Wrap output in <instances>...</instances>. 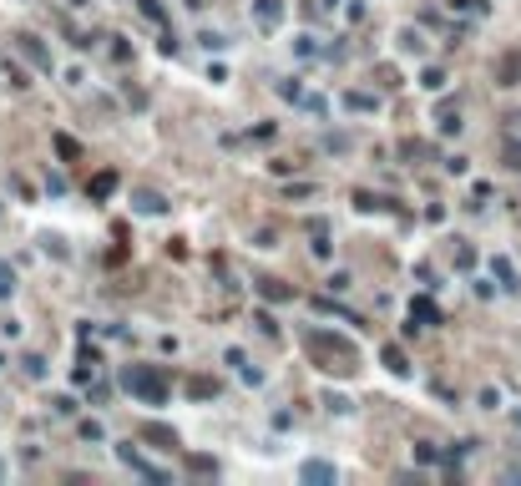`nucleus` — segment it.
<instances>
[{
  "label": "nucleus",
  "mask_w": 521,
  "mask_h": 486,
  "mask_svg": "<svg viewBox=\"0 0 521 486\" xmlns=\"http://www.w3.org/2000/svg\"><path fill=\"white\" fill-rule=\"evenodd\" d=\"M304 344L319 355V370H340V375H355V344L349 340H340V335H324V329H309L304 335Z\"/></svg>",
  "instance_id": "f257e3e1"
},
{
  "label": "nucleus",
  "mask_w": 521,
  "mask_h": 486,
  "mask_svg": "<svg viewBox=\"0 0 521 486\" xmlns=\"http://www.w3.org/2000/svg\"><path fill=\"white\" fill-rule=\"evenodd\" d=\"M122 385L132 390L137 400H147V405H162V400H167V380H162L152 365H127V370H122Z\"/></svg>",
  "instance_id": "f03ea898"
},
{
  "label": "nucleus",
  "mask_w": 521,
  "mask_h": 486,
  "mask_svg": "<svg viewBox=\"0 0 521 486\" xmlns=\"http://www.w3.org/2000/svg\"><path fill=\"white\" fill-rule=\"evenodd\" d=\"M16 51H21L25 61H36L41 71H51V51H46L41 41H36V36H25V31H21V36H16Z\"/></svg>",
  "instance_id": "7ed1b4c3"
},
{
  "label": "nucleus",
  "mask_w": 521,
  "mask_h": 486,
  "mask_svg": "<svg viewBox=\"0 0 521 486\" xmlns=\"http://www.w3.org/2000/svg\"><path fill=\"white\" fill-rule=\"evenodd\" d=\"M415 324H440V309H435L431 299H415V304H410V329H415Z\"/></svg>",
  "instance_id": "20e7f679"
},
{
  "label": "nucleus",
  "mask_w": 521,
  "mask_h": 486,
  "mask_svg": "<svg viewBox=\"0 0 521 486\" xmlns=\"http://www.w3.org/2000/svg\"><path fill=\"white\" fill-rule=\"evenodd\" d=\"M142 441H157V451H173L177 446V436L167 426H142Z\"/></svg>",
  "instance_id": "39448f33"
},
{
  "label": "nucleus",
  "mask_w": 521,
  "mask_h": 486,
  "mask_svg": "<svg viewBox=\"0 0 521 486\" xmlns=\"http://www.w3.org/2000/svg\"><path fill=\"white\" fill-rule=\"evenodd\" d=\"M258 294H264V299H294V289L283 284V279H258Z\"/></svg>",
  "instance_id": "423d86ee"
},
{
  "label": "nucleus",
  "mask_w": 521,
  "mask_h": 486,
  "mask_svg": "<svg viewBox=\"0 0 521 486\" xmlns=\"http://www.w3.org/2000/svg\"><path fill=\"white\" fill-rule=\"evenodd\" d=\"M253 10H258V21H264V25H279V16H283L279 0H253Z\"/></svg>",
  "instance_id": "0eeeda50"
},
{
  "label": "nucleus",
  "mask_w": 521,
  "mask_h": 486,
  "mask_svg": "<svg viewBox=\"0 0 521 486\" xmlns=\"http://www.w3.org/2000/svg\"><path fill=\"white\" fill-rule=\"evenodd\" d=\"M516 76H521V56L511 51V56H501V86H516Z\"/></svg>",
  "instance_id": "6e6552de"
},
{
  "label": "nucleus",
  "mask_w": 521,
  "mask_h": 486,
  "mask_svg": "<svg viewBox=\"0 0 521 486\" xmlns=\"http://www.w3.org/2000/svg\"><path fill=\"white\" fill-rule=\"evenodd\" d=\"M112 188H116V172H97L91 177V198H112Z\"/></svg>",
  "instance_id": "1a4fd4ad"
},
{
  "label": "nucleus",
  "mask_w": 521,
  "mask_h": 486,
  "mask_svg": "<svg viewBox=\"0 0 521 486\" xmlns=\"http://www.w3.org/2000/svg\"><path fill=\"white\" fill-rule=\"evenodd\" d=\"M304 481H334V466H324V461H309V466H304Z\"/></svg>",
  "instance_id": "9d476101"
},
{
  "label": "nucleus",
  "mask_w": 521,
  "mask_h": 486,
  "mask_svg": "<svg viewBox=\"0 0 521 486\" xmlns=\"http://www.w3.org/2000/svg\"><path fill=\"white\" fill-rule=\"evenodd\" d=\"M132 203H137V208H142V213H162V208H167V203H162L157 193H137Z\"/></svg>",
  "instance_id": "9b49d317"
},
{
  "label": "nucleus",
  "mask_w": 521,
  "mask_h": 486,
  "mask_svg": "<svg viewBox=\"0 0 521 486\" xmlns=\"http://www.w3.org/2000/svg\"><path fill=\"white\" fill-rule=\"evenodd\" d=\"M440 132H461V112H450V107H440Z\"/></svg>",
  "instance_id": "f8f14e48"
},
{
  "label": "nucleus",
  "mask_w": 521,
  "mask_h": 486,
  "mask_svg": "<svg viewBox=\"0 0 521 486\" xmlns=\"http://www.w3.org/2000/svg\"><path fill=\"white\" fill-rule=\"evenodd\" d=\"M385 365H390V370H395V375H405V370H410V365H405V355H400V350H395V344H390V350H385Z\"/></svg>",
  "instance_id": "ddd939ff"
},
{
  "label": "nucleus",
  "mask_w": 521,
  "mask_h": 486,
  "mask_svg": "<svg viewBox=\"0 0 521 486\" xmlns=\"http://www.w3.org/2000/svg\"><path fill=\"white\" fill-rule=\"evenodd\" d=\"M506 168L521 172V142H506Z\"/></svg>",
  "instance_id": "4468645a"
},
{
  "label": "nucleus",
  "mask_w": 521,
  "mask_h": 486,
  "mask_svg": "<svg viewBox=\"0 0 521 486\" xmlns=\"http://www.w3.org/2000/svg\"><path fill=\"white\" fill-rule=\"evenodd\" d=\"M420 86H425V92H440V86H446V76H440V71H425Z\"/></svg>",
  "instance_id": "2eb2a0df"
},
{
  "label": "nucleus",
  "mask_w": 521,
  "mask_h": 486,
  "mask_svg": "<svg viewBox=\"0 0 521 486\" xmlns=\"http://www.w3.org/2000/svg\"><path fill=\"white\" fill-rule=\"evenodd\" d=\"M400 46H405V51H425V41H420L415 31H405V36H400Z\"/></svg>",
  "instance_id": "dca6fc26"
},
{
  "label": "nucleus",
  "mask_w": 521,
  "mask_h": 486,
  "mask_svg": "<svg viewBox=\"0 0 521 486\" xmlns=\"http://www.w3.org/2000/svg\"><path fill=\"white\" fill-rule=\"evenodd\" d=\"M10 289H16V279H10V274H5V268H0V299H5V294H10Z\"/></svg>",
  "instance_id": "f3484780"
}]
</instances>
